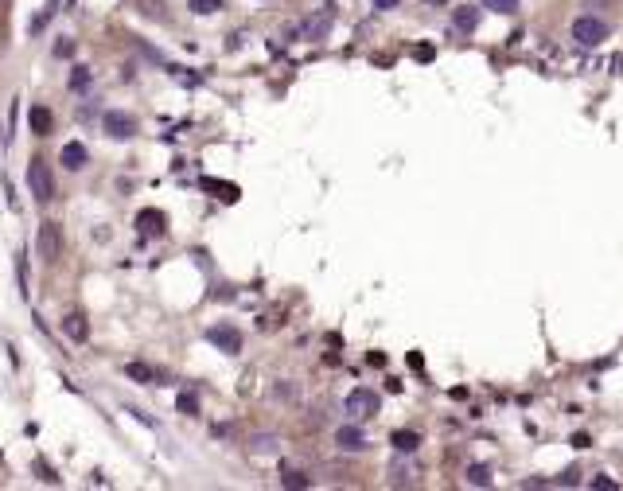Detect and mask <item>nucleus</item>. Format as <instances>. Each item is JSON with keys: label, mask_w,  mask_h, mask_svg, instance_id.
<instances>
[{"label": "nucleus", "mask_w": 623, "mask_h": 491, "mask_svg": "<svg viewBox=\"0 0 623 491\" xmlns=\"http://www.w3.org/2000/svg\"><path fill=\"white\" fill-rule=\"evenodd\" d=\"M27 187H32L35 203H51V199H55V172H51L47 160L35 156V160L27 164Z\"/></svg>", "instance_id": "1"}, {"label": "nucleus", "mask_w": 623, "mask_h": 491, "mask_svg": "<svg viewBox=\"0 0 623 491\" xmlns=\"http://www.w3.org/2000/svg\"><path fill=\"white\" fill-rule=\"evenodd\" d=\"M331 27H335V12H331V8H316V12H308V16L300 20L296 35L308 39V43H320V39H328Z\"/></svg>", "instance_id": "2"}, {"label": "nucleus", "mask_w": 623, "mask_h": 491, "mask_svg": "<svg viewBox=\"0 0 623 491\" xmlns=\"http://www.w3.org/2000/svg\"><path fill=\"white\" fill-rule=\"evenodd\" d=\"M35 250H39L43 262H59L63 257V227L55 219H47L39 227V238H35Z\"/></svg>", "instance_id": "3"}, {"label": "nucleus", "mask_w": 623, "mask_h": 491, "mask_svg": "<svg viewBox=\"0 0 623 491\" xmlns=\"http://www.w3.org/2000/svg\"><path fill=\"white\" fill-rule=\"evenodd\" d=\"M573 39L581 43V47H600V43L608 39V24L596 16H577L573 20Z\"/></svg>", "instance_id": "4"}, {"label": "nucleus", "mask_w": 623, "mask_h": 491, "mask_svg": "<svg viewBox=\"0 0 623 491\" xmlns=\"http://www.w3.org/2000/svg\"><path fill=\"white\" fill-rule=\"evenodd\" d=\"M101 129H105L113 141H129V136H136V117L125 113V110H110L101 117Z\"/></svg>", "instance_id": "5"}, {"label": "nucleus", "mask_w": 623, "mask_h": 491, "mask_svg": "<svg viewBox=\"0 0 623 491\" xmlns=\"http://www.w3.org/2000/svg\"><path fill=\"white\" fill-rule=\"evenodd\" d=\"M207 339H211L219 351H226V355H238V351H242V331H238L234 324H214V328H207Z\"/></svg>", "instance_id": "6"}, {"label": "nucleus", "mask_w": 623, "mask_h": 491, "mask_svg": "<svg viewBox=\"0 0 623 491\" xmlns=\"http://www.w3.org/2000/svg\"><path fill=\"white\" fill-rule=\"evenodd\" d=\"M347 414L351 417H374L378 414V394L366 390V386L351 390V394H347Z\"/></svg>", "instance_id": "7"}, {"label": "nucleus", "mask_w": 623, "mask_h": 491, "mask_svg": "<svg viewBox=\"0 0 623 491\" xmlns=\"http://www.w3.org/2000/svg\"><path fill=\"white\" fill-rule=\"evenodd\" d=\"M335 445L343 452H362L366 449V433L359 425H343V429H335Z\"/></svg>", "instance_id": "8"}, {"label": "nucleus", "mask_w": 623, "mask_h": 491, "mask_svg": "<svg viewBox=\"0 0 623 491\" xmlns=\"http://www.w3.org/2000/svg\"><path fill=\"white\" fill-rule=\"evenodd\" d=\"M475 24H480V8H472V4H460V8H452V32L472 35Z\"/></svg>", "instance_id": "9"}, {"label": "nucleus", "mask_w": 623, "mask_h": 491, "mask_svg": "<svg viewBox=\"0 0 623 491\" xmlns=\"http://www.w3.org/2000/svg\"><path fill=\"white\" fill-rule=\"evenodd\" d=\"M164 211H156V207H144L141 215H136V230H141L144 238H152V234H164Z\"/></svg>", "instance_id": "10"}, {"label": "nucleus", "mask_w": 623, "mask_h": 491, "mask_svg": "<svg viewBox=\"0 0 623 491\" xmlns=\"http://www.w3.org/2000/svg\"><path fill=\"white\" fill-rule=\"evenodd\" d=\"M86 160H90L86 144H78V141L63 144V168H67V172H82V168H86Z\"/></svg>", "instance_id": "11"}, {"label": "nucleus", "mask_w": 623, "mask_h": 491, "mask_svg": "<svg viewBox=\"0 0 623 491\" xmlns=\"http://www.w3.org/2000/svg\"><path fill=\"white\" fill-rule=\"evenodd\" d=\"M63 331H67V339H75V343H86L90 324H86L82 312H67V316H63Z\"/></svg>", "instance_id": "12"}, {"label": "nucleus", "mask_w": 623, "mask_h": 491, "mask_svg": "<svg viewBox=\"0 0 623 491\" xmlns=\"http://www.w3.org/2000/svg\"><path fill=\"white\" fill-rule=\"evenodd\" d=\"M27 125H32L35 136H47L51 129H55V117H51L47 106H32V113H27Z\"/></svg>", "instance_id": "13"}, {"label": "nucleus", "mask_w": 623, "mask_h": 491, "mask_svg": "<svg viewBox=\"0 0 623 491\" xmlns=\"http://www.w3.org/2000/svg\"><path fill=\"white\" fill-rule=\"evenodd\" d=\"M390 445H394L397 452H417V449H421V437H417V433H409V429H402V433H394V437H390Z\"/></svg>", "instance_id": "14"}, {"label": "nucleus", "mask_w": 623, "mask_h": 491, "mask_svg": "<svg viewBox=\"0 0 623 491\" xmlns=\"http://www.w3.org/2000/svg\"><path fill=\"white\" fill-rule=\"evenodd\" d=\"M125 374H129L133 382H144V386H152V382H160V374L152 371L148 363H129V366H125Z\"/></svg>", "instance_id": "15"}, {"label": "nucleus", "mask_w": 623, "mask_h": 491, "mask_svg": "<svg viewBox=\"0 0 623 491\" xmlns=\"http://www.w3.org/2000/svg\"><path fill=\"white\" fill-rule=\"evenodd\" d=\"M468 483H472V487H491V468L487 464H472L468 468Z\"/></svg>", "instance_id": "16"}, {"label": "nucleus", "mask_w": 623, "mask_h": 491, "mask_svg": "<svg viewBox=\"0 0 623 491\" xmlns=\"http://www.w3.org/2000/svg\"><path fill=\"white\" fill-rule=\"evenodd\" d=\"M483 8L499 12V16H510V12H518V0H483Z\"/></svg>", "instance_id": "17"}, {"label": "nucleus", "mask_w": 623, "mask_h": 491, "mask_svg": "<svg viewBox=\"0 0 623 491\" xmlns=\"http://www.w3.org/2000/svg\"><path fill=\"white\" fill-rule=\"evenodd\" d=\"M203 187H207V191H219L222 199H238V187H234V184H219V179H203Z\"/></svg>", "instance_id": "18"}, {"label": "nucleus", "mask_w": 623, "mask_h": 491, "mask_svg": "<svg viewBox=\"0 0 623 491\" xmlns=\"http://www.w3.org/2000/svg\"><path fill=\"white\" fill-rule=\"evenodd\" d=\"M222 8V0H191V12L195 16H211V12Z\"/></svg>", "instance_id": "19"}, {"label": "nucleus", "mask_w": 623, "mask_h": 491, "mask_svg": "<svg viewBox=\"0 0 623 491\" xmlns=\"http://www.w3.org/2000/svg\"><path fill=\"white\" fill-rule=\"evenodd\" d=\"M176 406H179V414H187V417H195V414H199V398H195V394H179V398H176Z\"/></svg>", "instance_id": "20"}, {"label": "nucleus", "mask_w": 623, "mask_h": 491, "mask_svg": "<svg viewBox=\"0 0 623 491\" xmlns=\"http://www.w3.org/2000/svg\"><path fill=\"white\" fill-rule=\"evenodd\" d=\"M86 86H90V70L75 67V75H70V90H86Z\"/></svg>", "instance_id": "21"}, {"label": "nucleus", "mask_w": 623, "mask_h": 491, "mask_svg": "<svg viewBox=\"0 0 623 491\" xmlns=\"http://www.w3.org/2000/svg\"><path fill=\"white\" fill-rule=\"evenodd\" d=\"M281 483H285V487H308L312 480L304 472H285V476H281Z\"/></svg>", "instance_id": "22"}, {"label": "nucleus", "mask_w": 623, "mask_h": 491, "mask_svg": "<svg viewBox=\"0 0 623 491\" xmlns=\"http://www.w3.org/2000/svg\"><path fill=\"white\" fill-rule=\"evenodd\" d=\"M55 55H59V59H70V55H75V43H70V39H59V43H55Z\"/></svg>", "instance_id": "23"}, {"label": "nucleus", "mask_w": 623, "mask_h": 491, "mask_svg": "<svg viewBox=\"0 0 623 491\" xmlns=\"http://www.w3.org/2000/svg\"><path fill=\"white\" fill-rule=\"evenodd\" d=\"M390 480L394 483H413V472L409 468H397V472H390Z\"/></svg>", "instance_id": "24"}, {"label": "nucleus", "mask_w": 623, "mask_h": 491, "mask_svg": "<svg viewBox=\"0 0 623 491\" xmlns=\"http://www.w3.org/2000/svg\"><path fill=\"white\" fill-rule=\"evenodd\" d=\"M397 4H402V0H374V8L378 12H390V8H397Z\"/></svg>", "instance_id": "25"}, {"label": "nucleus", "mask_w": 623, "mask_h": 491, "mask_svg": "<svg viewBox=\"0 0 623 491\" xmlns=\"http://www.w3.org/2000/svg\"><path fill=\"white\" fill-rule=\"evenodd\" d=\"M432 55H437V51H432V47H417V51H413V59H425V63H429Z\"/></svg>", "instance_id": "26"}, {"label": "nucleus", "mask_w": 623, "mask_h": 491, "mask_svg": "<svg viewBox=\"0 0 623 491\" xmlns=\"http://www.w3.org/2000/svg\"><path fill=\"white\" fill-rule=\"evenodd\" d=\"M425 4H444V0H425Z\"/></svg>", "instance_id": "27"}]
</instances>
